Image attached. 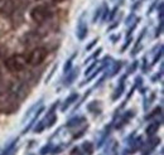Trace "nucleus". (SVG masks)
I'll return each mask as SVG.
<instances>
[{"label": "nucleus", "instance_id": "20e7f679", "mask_svg": "<svg viewBox=\"0 0 164 155\" xmlns=\"http://www.w3.org/2000/svg\"><path fill=\"white\" fill-rule=\"evenodd\" d=\"M158 129H159V122H152L150 125L146 127V134L148 135H153L154 132H156Z\"/></svg>", "mask_w": 164, "mask_h": 155}, {"label": "nucleus", "instance_id": "7ed1b4c3", "mask_svg": "<svg viewBox=\"0 0 164 155\" xmlns=\"http://www.w3.org/2000/svg\"><path fill=\"white\" fill-rule=\"evenodd\" d=\"M27 64V58H24L23 56H12L5 61V67L6 70L10 72H20L24 70Z\"/></svg>", "mask_w": 164, "mask_h": 155}, {"label": "nucleus", "instance_id": "6e6552de", "mask_svg": "<svg viewBox=\"0 0 164 155\" xmlns=\"http://www.w3.org/2000/svg\"><path fill=\"white\" fill-rule=\"evenodd\" d=\"M0 74H1V71H0Z\"/></svg>", "mask_w": 164, "mask_h": 155}, {"label": "nucleus", "instance_id": "423d86ee", "mask_svg": "<svg viewBox=\"0 0 164 155\" xmlns=\"http://www.w3.org/2000/svg\"><path fill=\"white\" fill-rule=\"evenodd\" d=\"M71 155H82V153L80 151L78 147H75L72 151H71Z\"/></svg>", "mask_w": 164, "mask_h": 155}, {"label": "nucleus", "instance_id": "0eeeda50", "mask_svg": "<svg viewBox=\"0 0 164 155\" xmlns=\"http://www.w3.org/2000/svg\"><path fill=\"white\" fill-rule=\"evenodd\" d=\"M76 98V95H73V96H71V97H69V100H68V101H66V105L63 106V109L66 107V106H68L69 105V103H71L72 101H73V100H75Z\"/></svg>", "mask_w": 164, "mask_h": 155}, {"label": "nucleus", "instance_id": "39448f33", "mask_svg": "<svg viewBox=\"0 0 164 155\" xmlns=\"http://www.w3.org/2000/svg\"><path fill=\"white\" fill-rule=\"evenodd\" d=\"M87 32V27H85L83 24L81 23L80 24V27H78V29H77V34H78V37L81 38V39H83L85 38V34Z\"/></svg>", "mask_w": 164, "mask_h": 155}, {"label": "nucleus", "instance_id": "f257e3e1", "mask_svg": "<svg viewBox=\"0 0 164 155\" xmlns=\"http://www.w3.org/2000/svg\"><path fill=\"white\" fill-rule=\"evenodd\" d=\"M52 15H53L52 10L46 5H37L30 10V18H32V20L36 23L46 22L47 19L52 18Z\"/></svg>", "mask_w": 164, "mask_h": 155}, {"label": "nucleus", "instance_id": "f03ea898", "mask_svg": "<svg viewBox=\"0 0 164 155\" xmlns=\"http://www.w3.org/2000/svg\"><path fill=\"white\" fill-rule=\"evenodd\" d=\"M48 51L44 47H38L36 49H33L29 53V56L27 58V63L30 66H39V64L47 58Z\"/></svg>", "mask_w": 164, "mask_h": 155}]
</instances>
